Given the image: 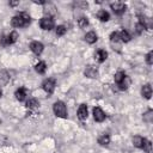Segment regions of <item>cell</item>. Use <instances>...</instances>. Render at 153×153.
I'll list each match as a JSON object with an SVG mask.
<instances>
[{"instance_id": "1", "label": "cell", "mask_w": 153, "mask_h": 153, "mask_svg": "<svg viewBox=\"0 0 153 153\" xmlns=\"http://www.w3.org/2000/svg\"><path fill=\"white\" fill-rule=\"evenodd\" d=\"M31 23V17L26 12H19L11 19V25L13 27H24Z\"/></svg>"}, {"instance_id": "2", "label": "cell", "mask_w": 153, "mask_h": 153, "mask_svg": "<svg viewBox=\"0 0 153 153\" xmlns=\"http://www.w3.org/2000/svg\"><path fill=\"white\" fill-rule=\"evenodd\" d=\"M53 111L55 114L56 117H60V118H67V108L63 102L61 100H57L54 103L53 105Z\"/></svg>"}, {"instance_id": "3", "label": "cell", "mask_w": 153, "mask_h": 153, "mask_svg": "<svg viewBox=\"0 0 153 153\" xmlns=\"http://www.w3.org/2000/svg\"><path fill=\"white\" fill-rule=\"evenodd\" d=\"M18 38H19L18 32H17V31H11L7 36H2V37L0 38V45H2V47L11 45V44L16 43Z\"/></svg>"}, {"instance_id": "4", "label": "cell", "mask_w": 153, "mask_h": 153, "mask_svg": "<svg viewBox=\"0 0 153 153\" xmlns=\"http://www.w3.org/2000/svg\"><path fill=\"white\" fill-rule=\"evenodd\" d=\"M55 86H56V81H55L54 78H48V79H45V80L42 82V88L44 90V92H45L48 96L53 94V92H54V90H55Z\"/></svg>"}, {"instance_id": "5", "label": "cell", "mask_w": 153, "mask_h": 153, "mask_svg": "<svg viewBox=\"0 0 153 153\" xmlns=\"http://www.w3.org/2000/svg\"><path fill=\"white\" fill-rule=\"evenodd\" d=\"M39 26H41V29H42V30L50 31V30H51V29H54V26H55L54 19H53L51 17L45 16V17L41 18V20H39Z\"/></svg>"}, {"instance_id": "6", "label": "cell", "mask_w": 153, "mask_h": 153, "mask_svg": "<svg viewBox=\"0 0 153 153\" xmlns=\"http://www.w3.org/2000/svg\"><path fill=\"white\" fill-rule=\"evenodd\" d=\"M110 7L112 10V12L117 16H122L126 10H127V5L123 4V2H120V1H115V2H111L110 4Z\"/></svg>"}, {"instance_id": "7", "label": "cell", "mask_w": 153, "mask_h": 153, "mask_svg": "<svg viewBox=\"0 0 153 153\" xmlns=\"http://www.w3.org/2000/svg\"><path fill=\"white\" fill-rule=\"evenodd\" d=\"M84 74H85V76H87L90 79H94L98 76V68L93 65H88V66H86Z\"/></svg>"}, {"instance_id": "8", "label": "cell", "mask_w": 153, "mask_h": 153, "mask_svg": "<svg viewBox=\"0 0 153 153\" xmlns=\"http://www.w3.org/2000/svg\"><path fill=\"white\" fill-rule=\"evenodd\" d=\"M30 49L35 55H41L43 49H44V45L38 41H33L30 43Z\"/></svg>"}, {"instance_id": "9", "label": "cell", "mask_w": 153, "mask_h": 153, "mask_svg": "<svg viewBox=\"0 0 153 153\" xmlns=\"http://www.w3.org/2000/svg\"><path fill=\"white\" fill-rule=\"evenodd\" d=\"M105 117H106L105 112H104L99 106L93 108V118H94L96 122H103V121L105 120Z\"/></svg>"}, {"instance_id": "10", "label": "cell", "mask_w": 153, "mask_h": 153, "mask_svg": "<svg viewBox=\"0 0 153 153\" xmlns=\"http://www.w3.org/2000/svg\"><path fill=\"white\" fill-rule=\"evenodd\" d=\"M14 96H16V99H17V100L23 102V100H25V98H26V96H27V90H26L25 87H19V88L16 90Z\"/></svg>"}, {"instance_id": "11", "label": "cell", "mask_w": 153, "mask_h": 153, "mask_svg": "<svg viewBox=\"0 0 153 153\" xmlns=\"http://www.w3.org/2000/svg\"><path fill=\"white\" fill-rule=\"evenodd\" d=\"M87 116H88L87 105H86V104H81V105L79 106V109H78V117H79V120L85 121V120L87 118Z\"/></svg>"}, {"instance_id": "12", "label": "cell", "mask_w": 153, "mask_h": 153, "mask_svg": "<svg viewBox=\"0 0 153 153\" xmlns=\"http://www.w3.org/2000/svg\"><path fill=\"white\" fill-rule=\"evenodd\" d=\"M141 94L143 98L146 99H149L152 97V87L149 84H145L142 87H141Z\"/></svg>"}, {"instance_id": "13", "label": "cell", "mask_w": 153, "mask_h": 153, "mask_svg": "<svg viewBox=\"0 0 153 153\" xmlns=\"http://www.w3.org/2000/svg\"><path fill=\"white\" fill-rule=\"evenodd\" d=\"M26 108L29 110H31V111H35V110H37L39 108V102L36 98H31V99H29L26 102Z\"/></svg>"}, {"instance_id": "14", "label": "cell", "mask_w": 153, "mask_h": 153, "mask_svg": "<svg viewBox=\"0 0 153 153\" xmlns=\"http://www.w3.org/2000/svg\"><path fill=\"white\" fill-rule=\"evenodd\" d=\"M118 36H120V41H121V42H124V43H128V42L131 39V36H130V33H129L127 30H121V31H118Z\"/></svg>"}, {"instance_id": "15", "label": "cell", "mask_w": 153, "mask_h": 153, "mask_svg": "<svg viewBox=\"0 0 153 153\" xmlns=\"http://www.w3.org/2000/svg\"><path fill=\"white\" fill-rule=\"evenodd\" d=\"M97 39H98V37H97V35H96L94 31H90V32H87V33L85 35V41H86L88 44H93V43H96Z\"/></svg>"}, {"instance_id": "16", "label": "cell", "mask_w": 153, "mask_h": 153, "mask_svg": "<svg viewBox=\"0 0 153 153\" xmlns=\"http://www.w3.org/2000/svg\"><path fill=\"white\" fill-rule=\"evenodd\" d=\"M96 57H97V61H98L99 63H103V62L108 59V53H106L104 49H99V50H97V53H96Z\"/></svg>"}, {"instance_id": "17", "label": "cell", "mask_w": 153, "mask_h": 153, "mask_svg": "<svg viewBox=\"0 0 153 153\" xmlns=\"http://www.w3.org/2000/svg\"><path fill=\"white\" fill-rule=\"evenodd\" d=\"M97 18H98L100 22H108V20L110 19V14H109L108 11L100 10V11L97 12Z\"/></svg>"}, {"instance_id": "18", "label": "cell", "mask_w": 153, "mask_h": 153, "mask_svg": "<svg viewBox=\"0 0 153 153\" xmlns=\"http://www.w3.org/2000/svg\"><path fill=\"white\" fill-rule=\"evenodd\" d=\"M143 142H145V137H142V136H140V135H135V136L133 137V145H134L136 148H141V149H142Z\"/></svg>"}, {"instance_id": "19", "label": "cell", "mask_w": 153, "mask_h": 153, "mask_svg": "<svg viewBox=\"0 0 153 153\" xmlns=\"http://www.w3.org/2000/svg\"><path fill=\"white\" fill-rule=\"evenodd\" d=\"M45 69H47V65H45L44 61H39L38 63L35 65V71L38 74H44L45 73Z\"/></svg>"}, {"instance_id": "20", "label": "cell", "mask_w": 153, "mask_h": 153, "mask_svg": "<svg viewBox=\"0 0 153 153\" xmlns=\"http://www.w3.org/2000/svg\"><path fill=\"white\" fill-rule=\"evenodd\" d=\"M117 86H118V88H120L121 91H126V90L130 86V78L126 75V78L122 80V82H121V84H118Z\"/></svg>"}, {"instance_id": "21", "label": "cell", "mask_w": 153, "mask_h": 153, "mask_svg": "<svg viewBox=\"0 0 153 153\" xmlns=\"http://www.w3.org/2000/svg\"><path fill=\"white\" fill-rule=\"evenodd\" d=\"M98 143L100 146H106L110 143V135L109 134H103L98 137Z\"/></svg>"}, {"instance_id": "22", "label": "cell", "mask_w": 153, "mask_h": 153, "mask_svg": "<svg viewBox=\"0 0 153 153\" xmlns=\"http://www.w3.org/2000/svg\"><path fill=\"white\" fill-rule=\"evenodd\" d=\"M124 78H126V73H124V72H122V71L117 72V73L115 74V76H114V79H115V82H116V85L121 84V82H122V80H123Z\"/></svg>"}, {"instance_id": "23", "label": "cell", "mask_w": 153, "mask_h": 153, "mask_svg": "<svg viewBox=\"0 0 153 153\" xmlns=\"http://www.w3.org/2000/svg\"><path fill=\"white\" fill-rule=\"evenodd\" d=\"M142 118H143V121L145 122H147V123H151L152 121H153V110H147L145 114H143V116H142Z\"/></svg>"}, {"instance_id": "24", "label": "cell", "mask_w": 153, "mask_h": 153, "mask_svg": "<svg viewBox=\"0 0 153 153\" xmlns=\"http://www.w3.org/2000/svg\"><path fill=\"white\" fill-rule=\"evenodd\" d=\"M66 31H67L66 26H63V25H59V26H56L55 33H56V36H57V37H61V36H63V35L66 33Z\"/></svg>"}, {"instance_id": "25", "label": "cell", "mask_w": 153, "mask_h": 153, "mask_svg": "<svg viewBox=\"0 0 153 153\" xmlns=\"http://www.w3.org/2000/svg\"><path fill=\"white\" fill-rule=\"evenodd\" d=\"M142 149H143L146 153H151V152H152V143H151V141H149V140L145 139V142H143Z\"/></svg>"}, {"instance_id": "26", "label": "cell", "mask_w": 153, "mask_h": 153, "mask_svg": "<svg viewBox=\"0 0 153 153\" xmlns=\"http://www.w3.org/2000/svg\"><path fill=\"white\" fill-rule=\"evenodd\" d=\"M110 42L111 43H118L120 42V36H118V31H114L110 35Z\"/></svg>"}, {"instance_id": "27", "label": "cell", "mask_w": 153, "mask_h": 153, "mask_svg": "<svg viewBox=\"0 0 153 153\" xmlns=\"http://www.w3.org/2000/svg\"><path fill=\"white\" fill-rule=\"evenodd\" d=\"M78 24L80 27H86L88 25V19L86 17H81L79 20H78Z\"/></svg>"}, {"instance_id": "28", "label": "cell", "mask_w": 153, "mask_h": 153, "mask_svg": "<svg viewBox=\"0 0 153 153\" xmlns=\"http://www.w3.org/2000/svg\"><path fill=\"white\" fill-rule=\"evenodd\" d=\"M135 30H136V32H137L139 35H141V33L143 32V30H147V29L145 27V25H143V24H141L140 22H137V23H136V25H135Z\"/></svg>"}, {"instance_id": "29", "label": "cell", "mask_w": 153, "mask_h": 153, "mask_svg": "<svg viewBox=\"0 0 153 153\" xmlns=\"http://www.w3.org/2000/svg\"><path fill=\"white\" fill-rule=\"evenodd\" d=\"M146 62H147V65H153V51L151 50L147 55H146Z\"/></svg>"}, {"instance_id": "30", "label": "cell", "mask_w": 153, "mask_h": 153, "mask_svg": "<svg viewBox=\"0 0 153 153\" xmlns=\"http://www.w3.org/2000/svg\"><path fill=\"white\" fill-rule=\"evenodd\" d=\"M33 2H35V4H38V5H44V4H47L44 0H33Z\"/></svg>"}, {"instance_id": "31", "label": "cell", "mask_w": 153, "mask_h": 153, "mask_svg": "<svg viewBox=\"0 0 153 153\" xmlns=\"http://www.w3.org/2000/svg\"><path fill=\"white\" fill-rule=\"evenodd\" d=\"M8 4H10V6H17V5H19V1H10Z\"/></svg>"}, {"instance_id": "32", "label": "cell", "mask_w": 153, "mask_h": 153, "mask_svg": "<svg viewBox=\"0 0 153 153\" xmlns=\"http://www.w3.org/2000/svg\"><path fill=\"white\" fill-rule=\"evenodd\" d=\"M1 96H2V91H1V88H0V98H1Z\"/></svg>"}, {"instance_id": "33", "label": "cell", "mask_w": 153, "mask_h": 153, "mask_svg": "<svg viewBox=\"0 0 153 153\" xmlns=\"http://www.w3.org/2000/svg\"><path fill=\"white\" fill-rule=\"evenodd\" d=\"M0 123H1V121H0Z\"/></svg>"}]
</instances>
